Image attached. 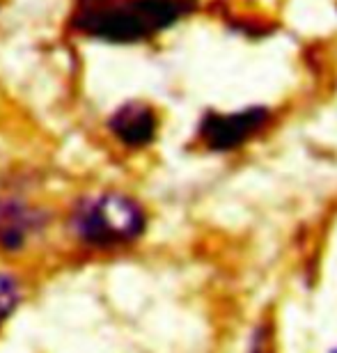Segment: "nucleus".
Returning <instances> with one entry per match:
<instances>
[{
  "mask_svg": "<svg viewBox=\"0 0 337 353\" xmlns=\"http://www.w3.org/2000/svg\"><path fill=\"white\" fill-rule=\"evenodd\" d=\"M195 0H94L81 3L76 32L106 44H138L191 14Z\"/></svg>",
  "mask_w": 337,
  "mask_h": 353,
  "instance_id": "f257e3e1",
  "label": "nucleus"
},
{
  "mask_svg": "<svg viewBox=\"0 0 337 353\" xmlns=\"http://www.w3.org/2000/svg\"><path fill=\"white\" fill-rule=\"evenodd\" d=\"M147 230V214L136 197L101 190L83 195L67 216V232L94 250H112L138 241Z\"/></svg>",
  "mask_w": 337,
  "mask_h": 353,
  "instance_id": "f03ea898",
  "label": "nucleus"
},
{
  "mask_svg": "<svg viewBox=\"0 0 337 353\" xmlns=\"http://www.w3.org/2000/svg\"><path fill=\"white\" fill-rule=\"evenodd\" d=\"M271 112L252 105L238 112H207L200 122V140L212 152H232L245 145L269 124Z\"/></svg>",
  "mask_w": 337,
  "mask_h": 353,
  "instance_id": "7ed1b4c3",
  "label": "nucleus"
},
{
  "mask_svg": "<svg viewBox=\"0 0 337 353\" xmlns=\"http://www.w3.org/2000/svg\"><path fill=\"white\" fill-rule=\"evenodd\" d=\"M51 216L19 197H0V250L19 252L46 230Z\"/></svg>",
  "mask_w": 337,
  "mask_h": 353,
  "instance_id": "20e7f679",
  "label": "nucleus"
},
{
  "mask_svg": "<svg viewBox=\"0 0 337 353\" xmlns=\"http://www.w3.org/2000/svg\"><path fill=\"white\" fill-rule=\"evenodd\" d=\"M108 129L119 145L129 150H145L156 140L159 115L145 101H126L108 117Z\"/></svg>",
  "mask_w": 337,
  "mask_h": 353,
  "instance_id": "39448f33",
  "label": "nucleus"
},
{
  "mask_svg": "<svg viewBox=\"0 0 337 353\" xmlns=\"http://www.w3.org/2000/svg\"><path fill=\"white\" fill-rule=\"evenodd\" d=\"M21 303V285L12 273L0 271V326L17 312Z\"/></svg>",
  "mask_w": 337,
  "mask_h": 353,
  "instance_id": "423d86ee",
  "label": "nucleus"
},
{
  "mask_svg": "<svg viewBox=\"0 0 337 353\" xmlns=\"http://www.w3.org/2000/svg\"><path fill=\"white\" fill-rule=\"evenodd\" d=\"M250 353H266V337H264V328H257V333L252 335V347Z\"/></svg>",
  "mask_w": 337,
  "mask_h": 353,
  "instance_id": "0eeeda50",
  "label": "nucleus"
},
{
  "mask_svg": "<svg viewBox=\"0 0 337 353\" xmlns=\"http://www.w3.org/2000/svg\"><path fill=\"white\" fill-rule=\"evenodd\" d=\"M83 3H94V0H83Z\"/></svg>",
  "mask_w": 337,
  "mask_h": 353,
  "instance_id": "6e6552de",
  "label": "nucleus"
}]
</instances>
